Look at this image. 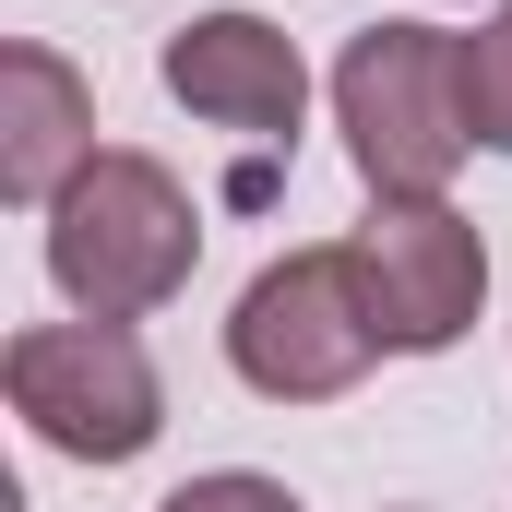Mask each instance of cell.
I'll return each mask as SVG.
<instances>
[{"mask_svg":"<svg viewBox=\"0 0 512 512\" xmlns=\"http://www.w3.org/2000/svg\"><path fill=\"white\" fill-rule=\"evenodd\" d=\"M203 262V203L179 191V167L108 143L60 203H48V286L72 298V322H143L191 286Z\"/></svg>","mask_w":512,"mask_h":512,"instance_id":"cell-1","label":"cell"},{"mask_svg":"<svg viewBox=\"0 0 512 512\" xmlns=\"http://www.w3.org/2000/svg\"><path fill=\"white\" fill-rule=\"evenodd\" d=\"M334 131L370 179V203H441L465 143H477V108H465V36L441 24H370L346 36L334 60Z\"/></svg>","mask_w":512,"mask_h":512,"instance_id":"cell-2","label":"cell"},{"mask_svg":"<svg viewBox=\"0 0 512 512\" xmlns=\"http://www.w3.org/2000/svg\"><path fill=\"white\" fill-rule=\"evenodd\" d=\"M0 382H12V417L72 465H131L167 429V393L131 322H24L0 346Z\"/></svg>","mask_w":512,"mask_h":512,"instance_id":"cell-3","label":"cell"},{"mask_svg":"<svg viewBox=\"0 0 512 512\" xmlns=\"http://www.w3.org/2000/svg\"><path fill=\"white\" fill-rule=\"evenodd\" d=\"M370 358H382V334H370V298H358L346 239L262 262L251 286H239V310H227V370L262 405H334Z\"/></svg>","mask_w":512,"mask_h":512,"instance_id":"cell-4","label":"cell"},{"mask_svg":"<svg viewBox=\"0 0 512 512\" xmlns=\"http://www.w3.org/2000/svg\"><path fill=\"white\" fill-rule=\"evenodd\" d=\"M358 262V298H370V334L382 358H441L465 346L477 298H489V239L453 215V203H370V227L346 239Z\"/></svg>","mask_w":512,"mask_h":512,"instance_id":"cell-5","label":"cell"},{"mask_svg":"<svg viewBox=\"0 0 512 512\" xmlns=\"http://www.w3.org/2000/svg\"><path fill=\"white\" fill-rule=\"evenodd\" d=\"M167 96L191 108V120L239 131V143H286L298 155V120H310V60H298V36L286 24H262V12H191L179 36H167Z\"/></svg>","mask_w":512,"mask_h":512,"instance_id":"cell-6","label":"cell"},{"mask_svg":"<svg viewBox=\"0 0 512 512\" xmlns=\"http://www.w3.org/2000/svg\"><path fill=\"white\" fill-rule=\"evenodd\" d=\"M96 155H108V143H96V84H84L60 48L12 36V48H0V203L48 215Z\"/></svg>","mask_w":512,"mask_h":512,"instance_id":"cell-7","label":"cell"},{"mask_svg":"<svg viewBox=\"0 0 512 512\" xmlns=\"http://www.w3.org/2000/svg\"><path fill=\"white\" fill-rule=\"evenodd\" d=\"M465 108H477V143L512 155V0L465 36Z\"/></svg>","mask_w":512,"mask_h":512,"instance_id":"cell-8","label":"cell"},{"mask_svg":"<svg viewBox=\"0 0 512 512\" xmlns=\"http://www.w3.org/2000/svg\"><path fill=\"white\" fill-rule=\"evenodd\" d=\"M155 512H310L286 477H251V465H215V477H179Z\"/></svg>","mask_w":512,"mask_h":512,"instance_id":"cell-9","label":"cell"}]
</instances>
